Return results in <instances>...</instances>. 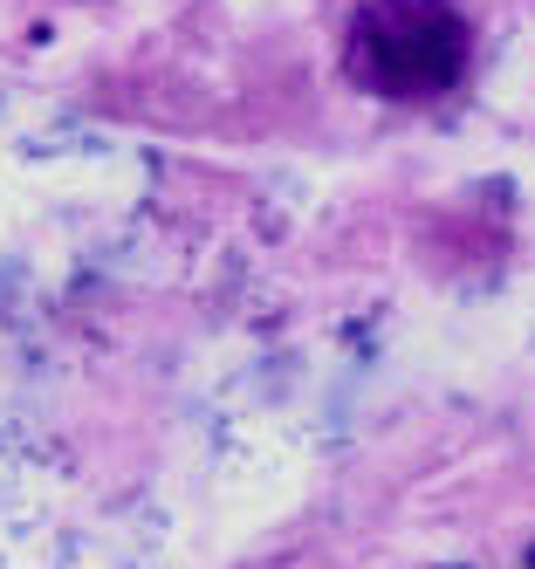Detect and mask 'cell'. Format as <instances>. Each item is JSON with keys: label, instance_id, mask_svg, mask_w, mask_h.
Segmentation results:
<instances>
[{"label": "cell", "instance_id": "6da1fadb", "mask_svg": "<svg viewBox=\"0 0 535 569\" xmlns=\"http://www.w3.org/2000/svg\"><path fill=\"white\" fill-rule=\"evenodd\" d=\"M357 90L385 103H433L467 76L474 28L453 0H357L350 49H344Z\"/></svg>", "mask_w": 535, "mask_h": 569}, {"label": "cell", "instance_id": "7a4b0ae2", "mask_svg": "<svg viewBox=\"0 0 535 569\" xmlns=\"http://www.w3.org/2000/svg\"><path fill=\"white\" fill-rule=\"evenodd\" d=\"M528 569H535V549H528Z\"/></svg>", "mask_w": 535, "mask_h": 569}]
</instances>
